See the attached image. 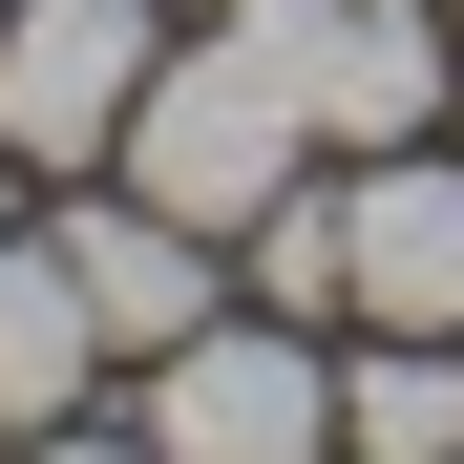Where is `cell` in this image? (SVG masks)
Returning a JSON list of instances; mask_svg holds the SVG:
<instances>
[{
    "instance_id": "cell-1",
    "label": "cell",
    "mask_w": 464,
    "mask_h": 464,
    "mask_svg": "<svg viewBox=\"0 0 464 464\" xmlns=\"http://www.w3.org/2000/svg\"><path fill=\"white\" fill-rule=\"evenodd\" d=\"M106 169H127L148 211H190V232H254L295 169H317V85H295V43L254 22V0H211V43L148 63V106H127Z\"/></svg>"
},
{
    "instance_id": "cell-2",
    "label": "cell",
    "mask_w": 464,
    "mask_h": 464,
    "mask_svg": "<svg viewBox=\"0 0 464 464\" xmlns=\"http://www.w3.org/2000/svg\"><path fill=\"white\" fill-rule=\"evenodd\" d=\"M148 464H338V359L317 317H211L148 359Z\"/></svg>"
},
{
    "instance_id": "cell-3",
    "label": "cell",
    "mask_w": 464,
    "mask_h": 464,
    "mask_svg": "<svg viewBox=\"0 0 464 464\" xmlns=\"http://www.w3.org/2000/svg\"><path fill=\"white\" fill-rule=\"evenodd\" d=\"M148 63H169V0H0V148L22 169H106Z\"/></svg>"
},
{
    "instance_id": "cell-4",
    "label": "cell",
    "mask_w": 464,
    "mask_h": 464,
    "mask_svg": "<svg viewBox=\"0 0 464 464\" xmlns=\"http://www.w3.org/2000/svg\"><path fill=\"white\" fill-rule=\"evenodd\" d=\"M338 232H359V338H464V169L443 148H380L338 190Z\"/></svg>"
},
{
    "instance_id": "cell-5",
    "label": "cell",
    "mask_w": 464,
    "mask_h": 464,
    "mask_svg": "<svg viewBox=\"0 0 464 464\" xmlns=\"http://www.w3.org/2000/svg\"><path fill=\"white\" fill-rule=\"evenodd\" d=\"M63 275H85L106 359H169V338H211V232H190V211H148V190H106V169H85V211H63Z\"/></svg>"
},
{
    "instance_id": "cell-6",
    "label": "cell",
    "mask_w": 464,
    "mask_h": 464,
    "mask_svg": "<svg viewBox=\"0 0 464 464\" xmlns=\"http://www.w3.org/2000/svg\"><path fill=\"white\" fill-rule=\"evenodd\" d=\"M85 380H106V317H85V275H63V232H0V443L85 422Z\"/></svg>"
},
{
    "instance_id": "cell-7",
    "label": "cell",
    "mask_w": 464,
    "mask_h": 464,
    "mask_svg": "<svg viewBox=\"0 0 464 464\" xmlns=\"http://www.w3.org/2000/svg\"><path fill=\"white\" fill-rule=\"evenodd\" d=\"M338 464H464V338H359L338 359Z\"/></svg>"
},
{
    "instance_id": "cell-8",
    "label": "cell",
    "mask_w": 464,
    "mask_h": 464,
    "mask_svg": "<svg viewBox=\"0 0 464 464\" xmlns=\"http://www.w3.org/2000/svg\"><path fill=\"white\" fill-rule=\"evenodd\" d=\"M254 317H359V232H338V190H275V211H254Z\"/></svg>"
},
{
    "instance_id": "cell-9",
    "label": "cell",
    "mask_w": 464,
    "mask_h": 464,
    "mask_svg": "<svg viewBox=\"0 0 464 464\" xmlns=\"http://www.w3.org/2000/svg\"><path fill=\"white\" fill-rule=\"evenodd\" d=\"M0 464H148V422H127V443H106V422H22Z\"/></svg>"
},
{
    "instance_id": "cell-10",
    "label": "cell",
    "mask_w": 464,
    "mask_h": 464,
    "mask_svg": "<svg viewBox=\"0 0 464 464\" xmlns=\"http://www.w3.org/2000/svg\"><path fill=\"white\" fill-rule=\"evenodd\" d=\"M0 232H22V148H0Z\"/></svg>"
}]
</instances>
